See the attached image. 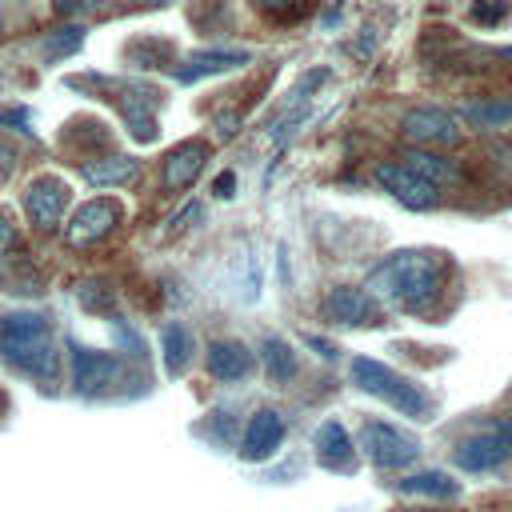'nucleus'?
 I'll return each instance as SVG.
<instances>
[{"label":"nucleus","mask_w":512,"mask_h":512,"mask_svg":"<svg viewBox=\"0 0 512 512\" xmlns=\"http://www.w3.org/2000/svg\"><path fill=\"white\" fill-rule=\"evenodd\" d=\"M368 296H380L412 316H428L444 296V264L432 252H396L372 268Z\"/></svg>","instance_id":"obj_1"},{"label":"nucleus","mask_w":512,"mask_h":512,"mask_svg":"<svg viewBox=\"0 0 512 512\" xmlns=\"http://www.w3.org/2000/svg\"><path fill=\"white\" fill-rule=\"evenodd\" d=\"M0 356L28 372V376H40V380H52L56 376V340H52V328L44 316L36 312H16L8 320H0Z\"/></svg>","instance_id":"obj_2"},{"label":"nucleus","mask_w":512,"mask_h":512,"mask_svg":"<svg viewBox=\"0 0 512 512\" xmlns=\"http://www.w3.org/2000/svg\"><path fill=\"white\" fill-rule=\"evenodd\" d=\"M348 376H352V384H356L360 392H368V396L392 404L396 412H404V416H412V420H424V416L432 412V400H428V392H424L416 380L400 376L396 368H388V364H380V360H372V356H352Z\"/></svg>","instance_id":"obj_3"},{"label":"nucleus","mask_w":512,"mask_h":512,"mask_svg":"<svg viewBox=\"0 0 512 512\" xmlns=\"http://www.w3.org/2000/svg\"><path fill=\"white\" fill-rule=\"evenodd\" d=\"M360 448H364V456L376 464V468H408L416 456H420V440L416 436H408L404 428H396V424H384V420H368L364 428H360Z\"/></svg>","instance_id":"obj_4"},{"label":"nucleus","mask_w":512,"mask_h":512,"mask_svg":"<svg viewBox=\"0 0 512 512\" xmlns=\"http://www.w3.org/2000/svg\"><path fill=\"white\" fill-rule=\"evenodd\" d=\"M508 456H512V416H504V420L488 424L484 432L460 440L456 452H452V460H456L464 472H492V468L504 464Z\"/></svg>","instance_id":"obj_5"},{"label":"nucleus","mask_w":512,"mask_h":512,"mask_svg":"<svg viewBox=\"0 0 512 512\" xmlns=\"http://www.w3.org/2000/svg\"><path fill=\"white\" fill-rule=\"evenodd\" d=\"M68 200H72L68 184H64L60 176H52V172L36 176V180L24 188V212H28V220H32L36 228H44V232L64 220Z\"/></svg>","instance_id":"obj_6"},{"label":"nucleus","mask_w":512,"mask_h":512,"mask_svg":"<svg viewBox=\"0 0 512 512\" xmlns=\"http://www.w3.org/2000/svg\"><path fill=\"white\" fill-rule=\"evenodd\" d=\"M116 224H120V204L108 200V196H100V200H88V204H80V208L72 212V220H68V228H64V240H68L72 248H88V244L104 240Z\"/></svg>","instance_id":"obj_7"},{"label":"nucleus","mask_w":512,"mask_h":512,"mask_svg":"<svg viewBox=\"0 0 512 512\" xmlns=\"http://www.w3.org/2000/svg\"><path fill=\"white\" fill-rule=\"evenodd\" d=\"M116 376H120V360L112 352H96V348L72 344V380H76V392L80 396L104 392Z\"/></svg>","instance_id":"obj_8"},{"label":"nucleus","mask_w":512,"mask_h":512,"mask_svg":"<svg viewBox=\"0 0 512 512\" xmlns=\"http://www.w3.org/2000/svg\"><path fill=\"white\" fill-rule=\"evenodd\" d=\"M320 316L332 320V324H348V328L356 324V328H364V324L376 320V300H372L364 288L340 284V288H332V292L320 300Z\"/></svg>","instance_id":"obj_9"},{"label":"nucleus","mask_w":512,"mask_h":512,"mask_svg":"<svg viewBox=\"0 0 512 512\" xmlns=\"http://www.w3.org/2000/svg\"><path fill=\"white\" fill-rule=\"evenodd\" d=\"M376 180L404 204V208H436V184H428V180H420L416 172H408L404 164H380L376 168Z\"/></svg>","instance_id":"obj_10"},{"label":"nucleus","mask_w":512,"mask_h":512,"mask_svg":"<svg viewBox=\"0 0 512 512\" xmlns=\"http://www.w3.org/2000/svg\"><path fill=\"white\" fill-rule=\"evenodd\" d=\"M400 132L416 144H456L460 140V128L444 108H412L400 120Z\"/></svg>","instance_id":"obj_11"},{"label":"nucleus","mask_w":512,"mask_h":512,"mask_svg":"<svg viewBox=\"0 0 512 512\" xmlns=\"http://www.w3.org/2000/svg\"><path fill=\"white\" fill-rule=\"evenodd\" d=\"M280 444H284V420H280V412L264 408V412H256V416L248 420L240 456H244V460H268V456H276Z\"/></svg>","instance_id":"obj_12"},{"label":"nucleus","mask_w":512,"mask_h":512,"mask_svg":"<svg viewBox=\"0 0 512 512\" xmlns=\"http://www.w3.org/2000/svg\"><path fill=\"white\" fill-rule=\"evenodd\" d=\"M204 160H208V144H204V140H188V144L172 148V152L164 156V172H160L164 188H168V192H180V188H188V184L200 176Z\"/></svg>","instance_id":"obj_13"},{"label":"nucleus","mask_w":512,"mask_h":512,"mask_svg":"<svg viewBox=\"0 0 512 512\" xmlns=\"http://www.w3.org/2000/svg\"><path fill=\"white\" fill-rule=\"evenodd\" d=\"M252 56L248 52H232V48H208V52H192L180 68H176V80L180 84H196L204 76H216V72H228V68H240L248 64Z\"/></svg>","instance_id":"obj_14"},{"label":"nucleus","mask_w":512,"mask_h":512,"mask_svg":"<svg viewBox=\"0 0 512 512\" xmlns=\"http://www.w3.org/2000/svg\"><path fill=\"white\" fill-rule=\"evenodd\" d=\"M312 444H316V456L324 468L332 472H348L356 464V452H352V436L336 424V420H324L316 432H312Z\"/></svg>","instance_id":"obj_15"},{"label":"nucleus","mask_w":512,"mask_h":512,"mask_svg":"<svg viewBox=\"0 0 512 512\" xmlns=\"http://www.w3.org/2000/svg\"><path fill=\"white\" fill-rule=\"evenodd\" d=\"M208 372L216 380H244L252 372V352L236 340H212L208 344Z\"/></svg>","instance_id":"obj_16"},{"label":"nucleus","mask_w":512,"mask_h":512,"mask_svg":"<svg viewBox=\"0 0 512 512\" xmlns=\"http://www.w3.org/2000/svg\"><path fill=\"white\" fill-rule=\"evenodd\" d=\"M136 160L132 156H120V152H112V156H100V160H88L84 168H80V176L92 184V188H120V184H128V180H136Z\"/></svg>","instance_id":"obj_17"},{"label":"nucleus","mask_w":512,"mask_h":512,"mask_svg":"<svg viewBox=\"0 0 512 512\" xmlns=\"http://www.w3.org/2000/svg\"><path fill=\"white\" fill-rule=\"evenodd\" d=\"M192 348H196V340H192V332H188L184 324H164V332H160V352H164V368H168L172 376H180V372L188 368Z\"/></svg>","instance_id":"obj_18"},{"label":"nucleus","mask_w":512,"mask_h":512,"mask_svg":"<svg viewBox=\"0 0 512 512\" xmlns=\"http://www.w3.org/2000/svg\"><path fill=\"white\" fill-rule=\"evenodd\" d=\"M400 164H404L408 172H416L420 180H428V184H448V180H456V164L444 160V156H436V152L408 148V152L400 156Z\"/></svg>","instance_id":"obj_19"},{"label":"nucleus","mask_w":512,"mask_h":512,"mask_svg":"<svg viewBox=\"0 0 512 512\" xmlns=\"http://www.w3.org/2000/svg\"><path fill=\"white\" fill-rule=\"evenodd\" d=\"M396 488H400V492H408V496H440V500H452V496L460 492V484H456V480H448V476H444V472H436V468L412 472V476H404Z\"/></svg>","instance_id":"obj_20"},{"label":"nucleus","mask_w":512,"mask_h":512,"mask_svg":"<svg viewBox=\"0 0 512 512\" xmlns=\"http://www.w3.org/2000/svg\"><path fill=\"white\" fill-rule=\"evenodd\" d=\"M260 360H264V368H268L272 380H288L296 372V356H292L288 340H280V336H268L260 344Z\"/></svg>","instance_id":"obj_21"},{"label":"nucleus","mask_w":512,"mask_h":512,"mask_svg":"<svg viewBox=\"0 0 512 512\" xmlns=\"http://www.w3.org/2000/svg\"><path fill=\"white\" fill-rule=\"evenodd\" d=\"M464 116L472 124H480V128H504V124H512V100H500V104L480 100V104H468Z\"/></svg>","instance_id":"obj_22"},{"label":"nucleus","mask_w":512,"mask_h":512,"mask_svg":"<svg viewBox=\"0 0 512 512\" xmlns=\"http://www.w3.org/2000/svg\"><path fill=\"white\" fill-rule=\"evenodd\" d=\"M80 44H84V28H80V24H68V28L48 32V40H44V56H48V60H60V56H72Z\"/></svg>","instance_id":"obj_23"},{"label":"nucleus","mask_w":512,"mask_h":512,"mask_svg":"<svg viewBox=\"0 0 512 512\" xmlns=\"http://www.w3.org/2000/svg\"><path fill=\"white\" fill-rule=\"evenodd\" d=\"M76 300L88 308V312H104V308H112V288L108 284H100V280H84L80 288H76Z\"/></svg>","instance_id":"obj_24"},{"label":"nucleus","mask_w":512,"mask_h":512,"mask_svg":"<svg viewBox=\"0 0 512 512\" xmlns=\"http://www.w3.org/2000/svg\"><path fill=\"white\" fill-rule=\"evenodd\" d=\"M508 12H512V0H476V4H472V20L484 24V28L504 24Z\"/></svg>","instance_id":"obj_25"},{"label":"nucleus","mask_w":512,"mask_h":512,"mask_svg":"<svg viewBox=\"0 0 512 512\" xmlns=\"http://www.w3.org/2000/svg\"><path fill=\"white\" fill-rule=\"evenodd\" d=\"M16 244H20L16 220H12V212H8V208H0V256H8Z\"/></svg>","instance_id":"obj_26"},{"label":"nucleus","mask_w":512,"mask_h":512,"mask_svg":"<svg viewBox=\"0 0 512 512\" xmlns=\"http://www.w3.org/2000/svg\"><path fill=\"white\" fill-rule=\"evenodd\" d=\"M264 12H272V16H296L300 8H304V0H256Z\"/></svg>","instance_id":"obj_27"},{"label":"nucleus","mask_w":512,"mask_h":512,"mask_svg":"<svg viewBox=\"0 0 512 512\" xmlns=\"http://www.w3.org/2000/svg\"><path fill=\"white\" fill-rule=\"evenodd\" d=\"M308 344H312V348H316L324 360H336V348H332L328 340H320V336H308Z\"/></svg>","instance_id":"obj_28"},{"label":"nucleus","mask_w":512,"mask_h":512,"mask_svg":"<svg viewBox=\"0 0 512 512\" xmlns=\"http://www.w3.org/2000/svg\"><path fill=\"white\" fill-rule=\"evenodd\" d=\"M12 168H16V152H12V148H0V180H4Z\"/></svg>","instance_id":"obj_29"},{"label":"nucleus","mask_w":512,"mask_h":512,"mask_svg":"<svg viewBox=\"0 0 512 512\" xmlns=\"http://www.w3.org/2000/svg\"><path fill=\"white\" fill-rule=\"evenodd\" d=\"M232 188H236V176H232V172H224V176L216 180V196H232Z\"/></svg>","instance_id":"obj_30"},{"label":"nucleus","mask_w":512,"mask_h":512,"mask_svg":"<svg viewBox=\"0 0 512 512\" xmlns=\"http://www.w3.org/2000/svg\"><path fill=\"white\" fill-rule=\"evenodd\" d=\"M88 0H56V12L60 16H68V12H76V8H84Z\"/></svg>","instance_id":"obj_31"},{"label":"nucleus","mask_w":512,"mask_h":512,"mask_svg":"<svg viewBox=\"0 0 512 512\" xmlns=\"http://www.w3.org/2000/svg\"><path fill=\"white\" fill-rule=\"evenodd\" d=\"M408 512H432V508H408Z\"/></svg>","instance_id":"obj_32"}]
</instances>
